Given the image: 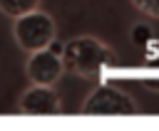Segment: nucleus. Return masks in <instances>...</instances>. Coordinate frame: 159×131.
<instances>
[{
  "mask_svg": "<svg viewBox=\"0 0 159 131\" xmlns=\"http://www.w3.org/2000/svg\"><path fill=\"white\" fill-rule=\"evenodd\" d=\"M62 47L60 44H50V47H42L37 52H30V59H27V79L32 84H47V87H55L65 72L62 67V57H60Z\"/></svg>",
  "mask_w": 159,
  "mask_h": 131,
  "instance_id": "obj_4",
  "label": "nucleus"
},
{
  "mask_svg": "<svg viewBox=\"0 0 159 131\" xmlns=\"http://www.w3.org/2000/svg\"><path fill=\"white\" fill-rule=\"evenodd\" d=\"M149 91H159V77H144V82H142Z\"/></svg>",
  "mask_w": 159,
  "mask_h": 131,
  "instance_id": "obj_9",
  "label": "nucleus"
},
{
  "mask_svg": "<svg viewBox=\"0 0 159 131\" xmlns=\"http://www.w3.org/2000/svg\"><path fill=\"white\" fill-rule=\"evenodd\" d=\"M139 111V104L112 84H99L80 106L82 116H137Z\"/></svg>",
  "mask_w": 159,
  "mask_h": 131,
  "instance_id": "obj_3",
  "label": "nucleus"
},
{
  "mask_svg": "<svg viewBox=\"0 0 159 131\" xmlns=\"http://www.w3.org/2000/svg\"><path fill=\"white\" fill-rule=\"evenodd\" d=\"M42 0H0V12L7 15V17H17V15H25L30 10H37Z\"/></svg>",
  "mask_w": 159,
  "mask_h": 131,
  "instance_id": "obj_6",
  "label": "nucleus"
},
{
  "mask_svg": "<svg viewBox=\"0 0 159 131\" xmlns=\"http://www.w3.org/2000/svg\"><path fill=\"white\" fill-rule=\"evenodd\" d=\"M57 25L45 10H30L25 15H17L12 22V37L25 52H37L42 47H50L55 42Z\"/></svg>",
  "mask_w": 159,
  "mask_h": 131,
  "instance_id": "obj_2",
  "label": "nucleus"
},
{
  "mask_svg": "<svg viewBox=\"0 0 159 131\" xmlns=\"http://www.w3.org/2000/svg\"><path fill=\"white\" fill-rule=\"evenodd\" d=\"M62 67L72 74L94 79L99 74H104L107 69H112L119 59L114 54L112 47H107L102 40L82 35V37H72L62 44Z\"/></svg>",
  "mask_w": 159,
  "mask_h": 131,
  "instance_id": "obj_1",
  "label": "nucleus"
},
{
  "mask_svg": "<svg viewBox=\"0 0 159 131\" xmlns=\"http://www.w3.org/2000/svg\"><path fill=\"white\" fill-rule=\"evenodd\" d=\"M129 37H132L134 44H147V42H152L154 32H152V27H149L147 22H137V25L129 30Z\"/></svg>",
  "mask_w": 159,
  "mask_h": 131,
  "instance_id": "obj_7",
  "label": "nucleus"
},
{
  "mask_svg": "<svg viewBox=\"0 0 159 131\" xmlns=\"http://www.w3.org/2000/svg\"><path fill=\"white\" fill-rule=\"evenodd\" d=\"M139 12H144L147 17H154L159 20V0H129Z\"/></svg>",
  "mask_w": 159,
  "mask_h": 131,
  "instance_id": "obj_8",
  "label": "nucleus"
},
{
  "mask_svg": "<svg viewBox=\"0 0 159 131\" xmlns=\"http://www.w3.org/2000/svg\"><path fill=\"white\" fill-rule=\"evenodd\" d=\"M17 111L25 116H57L62 114V101L60 94L47 87V84H32L20 94Z\"/></svg>",
  "mask_w": 159,
  "mask_h": 131,
  "instance_id": "obj_5",
  "label": "nucleus"
}]
</instances>
